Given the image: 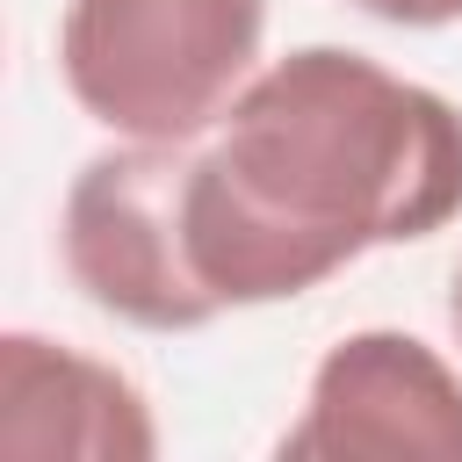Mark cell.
<instances>
[{
    "label": "cell",
    "mask_w": 462,
    "mask_h": 462,
    "mask_svg": "<svg viewBox=\"0 0 462 462\" xmlns=\"http://www.w3.org/2000/svg\"><path fill=\"white\" fill-rule=\"evenodd\" d=\"M188 159L195 144L116 137L65 188L58 209L65 282L116 325L202 332L224 318L188 253Z\"/></svg>",
    "instance_id": "3"
},
{
    "label": "cell",
    "mask_w": 462,
    "mask_h": 462,
    "mask_svg": "<svg viewBox=\"0 0 462 462\" xmlns=\"http://www.w3.org/2000/svg\"><path fill=\"white\" fill-rule=\"evenodd\" d=\"M267 0H65L58 79L108 137L195 144L267 65Z\"/></svg>",
    "instance_id": "2"
},
{
    "label": "cell",
    "mask_w": 462,
    "mask_h": 462,
    "mask_svg": "<svg viewBox=\"0 0 462 462\" xmlns=\"http://www.w3.org/2000/svg\"><path fill=\"white\" fill-rule=\"evenodd\" d=\"M455 217L462 101L346 43L267 58L188 159V253L217 310L296 303Z\"/></svg>",
    "instance_id": "1"
},
{
    "label": "cell",
    "mask_w": 462,
    "mask_h": 462,
    "mask_svg": "<svg viewBox=\"0 0 462 462\" xmlns=\"http://www.w3.org/2000/svg\"><path fill=\"white\" fill-rule=\"evenodd\" d=\"M448 325H455V346H462V267H455V282H448Z\"/></svg>",
    "instance_id": "7"
},
{
    "label": "cell",
    "mask_w": 462,
    "mask_h": 462,
    "mask_svg": "<svg viewBox=\"0 0 462 462\" xmlns=\"http://www.w3.org/2000/svg\"><path fill=\"white\" fill-rule=\"evenodd\" d=\"M0 455L14 462H152L159 419L144 390L72 339L51 332H0Z\"/></svg>",
    "instance_id": "5"
},
{
    "label": "cell",
    "mask_w": 462,
    "mask_h": 462,
    "mask_svg": "<svg viewBox=\"0 0 462 462\" xmlns=\"http://www.w3.org/2000/svg\"><path fill=\"white\" fill-rule=\"evenodd\" d=\"M346 7H361V14H375L390 29H448V22H462V0H346Z\"/></svg>",
    "instance_id": "6"
},
{
    "label": "cell",
    "mask_w": 462,
    "mask_h": 462,
    "mask_svg": "<svg viewBox=\"0 0 462 462\" xmlns=\"http://www.w3.org/2000/svg\"><path fill=\"white\" fill-rule=\"evenodd\" d=\"M296 462H462V368L397 325L332 339L282 433Z\"/></svg>",
    "instance_id": "4"
}]
</instances>
